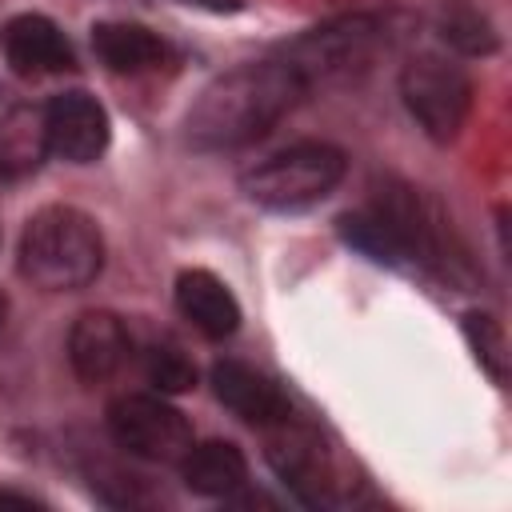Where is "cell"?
Returning a JSON list of instances; mask_svg holds the SVG:
<instances>
[{"instance_id": "6da1fadb", "label": "cell", "mask_w": 512, "mask_h": 512, "mask_svg": "<svg viewBox=\"0 0 512 512\" xmlns=\"http://www.w3.org/2000/svg\"><path fill=\"white\" fill-rule=\"evenodd\" d=\"M308 84L288 60H256L216 76L184 116V140L196 152H232L268 136Z\"/></svg>"}, {"instance_id": "7a4b0ae2", "label": "cell", "mask_w": 512, "mask_h": 512, "mask_svg": "<svg viewBox=\"0 0 512 512\" xmlns=\"http://www.w3.org/2000/svg\"><path fill=\"white\" fill-rule=\"evenodd\" d=\"M104 268V236L100 224L72 208L48 204L28 216L20 236V276L48 292L88 288Z\"/></svg>"}, {"instance_id": "3957f363", "label": "cell", "mask_w": 512, "mask_h": 512, "mask_svg": "<svg viewBox=\"0 0 512 512\" xmlns=\"http://www.w3.org/2000/svg\"><path fill=\"white\" fill-rule=\"evenodd\" d=\"M344 152L324 140H300L292 148H280L264 156L256 168L240 176V188L252 204L272 212H300L324 200L344 180Z\"/></svg>"}, {"instance_id": "277c9868", "label": "cell", "mask_w": 512, "mask_h": 512, "mask_svg": "<svg viewBox=\"0 0 512 512\" xmlns=\"http://www.w3.org/2000/svg\"><path fill=\"white\" fill-rule=\"evenodd\" d=\"M392 44V24L380 12H348L336 16L320 28H308L304 36H296L292 44H284V56L304 84H324V80H348L360 76L364 68H372V60L380 52H388Z\"/></svg>"}, {"instance_id": "5b68a950", "label": "cell", "mask_w": 512, "mask_h": 512, "mask_svg": "<svg viewBox=\"0 0 512 512\" xmlns=\"http://www.w3.org/2000/svg\"><path fill=\"white\" fill-rule=\"evenodd\" d=\"M400 96L412 120L436 144L460 136L472 108V76L444 52H420L400 68Z\"/></svg>"}, {"instance_id": "8992f818", "label": "cell", "mask_w": 512, "mask_h": 512, "mask_svg": "<svg viewBox=\"0 0 512 512\" xmlns=\"http://www.w3.org/2000/svg\"><path fill=\"white\" fill-rule=\"evenodd\" d=\"M268 464L308 508H332L352 496V484L336 476V464L312 428H300L292 416L268 428Z\"/></svg>"}, {"instance_id": "52a82bcc", "label": "cell", "mask_w": 512, "mask_h": 512, "mask_svg": "<svg viewBox=\"0 0 512 512\" xmlns=\"http://www.w3.org/2000/svg\"><path fill=\"white\" fill-rule=\"evenodd\" d=\"M108 432L124 452L156 464H180V456L192 448V424L184 412L152 392L116 396L108 408Z\"/></svg>"}, {"instance_id": "ba28073f", "label": "cell", "mask_w": 512, "mask_h": 512, "mask_svg": "<svg viewBox=\"0 0 512 512\" xmlns=\"http://www.w3.org/2000/svg\"><path fill=\"white\" fill-rule=\"evenodd\" d=\"M48 152L68 164H92L108 148V112L88 92H60L44 108Z\"/></svg>"}, {"instance_id": "9c48e42d", "label": "cell", "mask_w": 512, "mask_h": 512, "mask_svg": "<svg viewBox=\"0 0 512 512\" xmlns=\"http://www.w3.org/2000/svg\"><path fill=\"white\" fill-rule=\"evenodd\" d=\"M0 52L16 76H56V72L76 68L68 36L40 12H20V16L4 20Z\"/></svg>"}, {"instance_id": "30bf717a", "label": "cell", "mask_w": 512, "mask_h": 512, "mask_svg": "<svg viewBox=\"0 0 512 512\" xmlns=\"http://www.w3.org/2000/svg\"><path fill=\"white\" fill-rule=\"evenodd\" d=\"M208 380H212L216 400L256 428H272L292 416V404L280 392V384L244 360H216Z\"/></svg>"}, {"instance_id": "8fae6325", "label": "cell", "mask_w": 512, "mask_h": 512, "mask_svg": "<svg viewBox=\"0 0 512 512\" xmlns=\"http://www.w3.org/2000/svg\"><path fill=\"white\" fill-rule=\"evenodd\" d=\"M128 352H132V336H128L120 316H112V312L76 316V324L68 332V360H72V372L84 384L112 380L124 368Z\"/></svg>"}, {"instance_id": "7c38bea8", "label": "cell", "mask_w": 512, "mask_h": 512, "mask_svg": "<svg viewBox=\"0 0 512 512\" xmlns=\"http://www.w3.org/2000/svg\"><path fill=\"white\" fill-rule=\"evenodd\" d=\"M176 308L208 340H224V336H232L240 328V304H236V296L208 268H188V272L176 276Z\"/></svg>"}, {"instance_id": "4fadbf2b", "label": "cell", "mask_w": 512, "mask_h": 512, "mask_svg": "<svg viewBox=\"0 0 512 512\" xmlns=\"http://www.w3.org/2000/svg\"><path fill=\"white\" fill-rule=\"evenodd\" d=\"M180 480L196 496L232 500L248 484V460L232 440H204L180 456Z\"/></svg>"}, {"instance_id": "5bb4252c", "label": "cell", "mask_w": 512, "mask_h": 512, "mask_svg": "<svg viewBox=\"0 0 512 512\" xmlns=\"http://www.w3.org/2000/svg\"><path fill=\"white\" fill-rule=\"evenodd\" d=\"M92 52L112 72H148L168 56V48L156 32H148L144 24H128V20L96 24L92 28Z\"/></svg>"}, {"instance_id": "9a60e30c", "label": "cell", "mask_w": 512, "mask_h": 512, "mask_svg": "<svg viewBox=\"0 0 512 512\" xmlns=\"http://www.w3.org/2000/svg\"><path fill=\"white\" fill-rule=\"evenodd\" d=\"M336 228H340V240H344V244H352L356 252H364V256L376 260V264H388V268L412 264L404 236L396 232V224H392L376 204H364V208H356V212H344Z\"/></svg>"}, {"instance_id": "2e32d148", "label": "cell", "mask_w": 512, "mask_h": 512, "mask_svg": "<svg viewBox=\"0 0 512 512\" xmlns=\"http://www.w3.org/2000/svg\"><path fill=\"white\" fill-rule=\"evenodd\" d=\"M436 32L460 56H492L500 48V36H496L492 20L472 0H440V8H436Z\"/></svg>"}, {"instance_id": "e0dca14e", "label": "cell", "mask_w": 512, "mask_h": 512, "mask_svg": "<svg viewBox=\"0 0 512 512\" xmlns=\"http://www.w3.org/2000/svg\"><path fill=\"white\" fill-rule=\"evenodd\" d=\"M48 152V136H44V108H12L0 120V172L20 176L32 172L40 164V156Z\"/></svg>"}, {"instance_id": "ac0fdd59", "label": "cell", "mask_w": 512, "mask_h": 512, "mask_svg": "<svg viewBox=\"0 0 512 512\" xmlns=\"http://www.w3.org/2000/svg\"><path fill=\"white\" fill-rule=\"evenodd\" d=\"M464 340L476 356V364L496 380L504 384L508 380V336H504V324L488 312H464Z\"/></svg>"}, {"instance_id": "d6986e66", "label": "cell", "mask_w": 512, "mask_h": 512, "mask_svg": "<svg viewBox=\"0 0 512 512\" xmlns=\"http://www.w3.org/2000/svg\"><path fill=\"white\" fill-rule=\"evenodd\" d=\"M144 376H148V384H152L160 396H164V392H188V388L196 384L192 360H188L180 348H172V344H156V348L144 352Z\"/></svg>"}, {"instance_id": "ffe728a7", "label": "cell", "mask_w": 512, "mask_h": 512, "mask_svg": "<svg viewBox=\"0 0 512 512\" xmlns=\"http://www.w3.org/2000/svg\"><path fill=\"white\" fill-rule=\"evenodd\" d=\"M180 4L208 8V12H240V8H244V0H180Z\"/></svg>"}, {"instance_id": "44dd1931", "label": "cell", "mask_w": 512, "mask_h": 512, "mask_svg": "<svg viewBox=\"0 0 512 512\" xmlns=\"http://www.w3.org/2000/svg\"><path fill=\"white\" fill-rule=\"evenodd\" d=\"M8 504H20V508H36L40 500H36V496H24V492H0V508H8Z\"/></svg>"}, {"instance_id": "7402d4cb", "label": "cell", "mask_w": 512, "mask_h": 512, "mask_svg": "<svg viewBox=\"0 0 512 512\" xmlns=\"http://www.w3.org/2000/svg\"><path fill=\"white\" fill-rule=\"evenodd\" d=\"M4 312H8V300L0 296V324H4Z\"/></svg>"}]
</instances>
